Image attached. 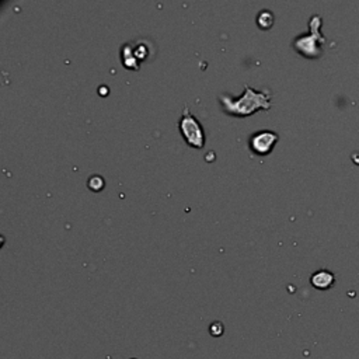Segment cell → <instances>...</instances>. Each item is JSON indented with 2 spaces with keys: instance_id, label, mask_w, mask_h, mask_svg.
Here are the masks:
<instances>
[{
  "instance_id": "cell-1",
  "label": "cell",
  "mask_w": 359,
  "mask_h": 359,
  "mask_svg": "<svg viewBox=\"0 0 359 359\" xmlns=\"http://www.w3.org/2000/svg\"><path fill=\"white\" fill-rule=\"evenodd\" d=\"M271 97L269 90H255L249 84H244V91L240 97L234 99L227 94H220L219 101L226 114L234 117H249L258 109H269L272 106Z\"/></svg>"
},
{
  "instance_id": "cell-2",
  "label": "cell",
  "mask_w": 359,
  "mask_h": 359,
  "mask_svg": "<svg viewBox=\"0 0 359 359\" xmlns=\"http://www.w3.org/2000/svg\"><path fill=\"white\" fill-rule=\"evenodd\" d=\"M322 28V17L319 14H314L309 20V33L297 36L292 41V46L296 49V52L305 58H319L323 54V44L325 38L320 31Z\"/></svg>"
},
{
  "instance_id": "cell-3",
  "label": "cell",
  "mask_w": 359,
  "mask_h": 359,
  "mask_svg": "<svg viewBox=\"0 0 359 359\" xmlns=\"http://www.w3.org/2000/svg\"><path fill=\"white\" fill-rule=\"evenodd\" d=\"M179 129L185 142L192 146L201 149L205 146V131L202 124L198 121V118L189 112L188 107L184 108L179 121Z\"/></svg>"
},
{
  "instance_id": "cell-4",
  "label": "cell",
  "mask_w": 359,
  "mask_h": 359,
  "mask_svg": "<svg viewBox=\"0 0 359 359\" xmlns=\"http://www.w3.org/2000/svg\"><path fill=\"white\" fill-rule=\"evenodd\" d=\"M279 141V135L269 129H261L251 134L249 138V147L258 156H265L272 152L275 144Z\"/></svg>"
},
{
  "instance_id": "cell-5",
  "label": "cell",
  "mask_w": 359,
  "mask_h": 359,
  "mask_svg": "<svg viewBox=\"0 0 359 359\" xmlns=\"http://www.w3.org/2000/svg\"><path fill=\"white\" fill-rule=\"evenodd\" d=\"M335 282V277L331 271L328 269H319L312 274L310 277V284L312 287L316 289H320V290H325V289H330Z\"/></svg>"
},
{
  "instance_id": "cell-6",
  "label": "cell",
  "mask_w": 359,
  "mask_h": 359,
  "mask_svg": "<svg viewBox=\"0 0 359 359\" xmlns=\"http://www.w3.org/2000/svg\"><path fill=\"white\" fill-rule=\"evenodd\" d=\"M129 45H131V51L134 54L135 59L139 63L149 61V56L152 59L154 55V46L147 44L146 39H138L135 42H129Z\"/></svg>"
},
{
  "instance_id": "cell-7",
  "label": "cell",
  "mask_w": 359,
  "mask_h": 359,
  "mask_svg": "<svg viewBox=\"0 0 359 359\" xmlns=\"http://www.w3.org/2000/svg\"><path fill=\"white\" fill-rule=\"evenodd\" d=\"M274 21H275V17H274V13L271 10L264 9L257 14V26L262 30H268V28L272 27Z\"/></svg>"
},
{
  "instance_id": "cell-8",
  "label": "cell",
  "mask_w": 359,
  "mask_h": 359,
  "mask_svg": "<svg viewBox=\"0 0 359 359\" xmlns=\"http://www.w3.org/2000/svg\"><path fill=\"white\" fill-rule=\"evenodd\" d=\"M87 185H89L90 189H93V191H101V189L104 188V185H106V181H104V177L103 176H100V174H94V176H91L87 181Z\"/></svg>"
},
{
  "instance_id": "cell-9",
  "label": "cell",
  "mask_w": 359,
  "mask_h": 359,
  "mask_svg": "<svg viewBox=\"0 0 359 359\" xmlns=\"http://www.w3.org/2000/svg\"><path fill=\"white\" fill-rule=\"evenodd\" d=\"M224 331V327L223 324L220 323V322H215V323H212L209 325V332H211V335H214V337H220Z\"/></svg>"
},
{
  "instance_id": "cell-10",
  "label": "cell",
  "mask_w": 359,
  "mask_h": 359,
  "mask_svg": "<svg viewBox=\"0 0 359 359\" xmlns=\"http://www.w3.org/2000/svg\"><path fill=\"white\" fill-rule=\"evenodd\" d=\"M132 359H135V358H132Z\"/></svg>"
}]
</instances>
